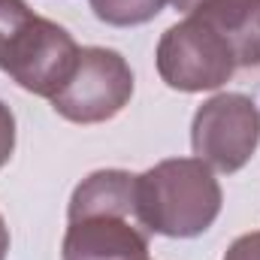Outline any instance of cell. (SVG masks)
Instances as JSON below:
<instances>
[{
	"instance_id": "1",
	"label": "cell",
	"mask_w": 260,
	"mask_h": 260,
	"mask_svg": "<svg viewBox=\"0 0 260 260\" xmlns=\"http://www.w3.org/2000/svg\"><path fill=\"white\" fill-rule=\"evenodd\" d=\"M148 233L136 209V176L97 170L76 185L67 206L61 260H145Z\"/></svg>"
},
{
	"instance_id": "2",
	"label": "cell",
	"mask_w": 260,
	"mask_h": 260,
	"mask_svg": "<svg viewBox=\"0 0 260 260\" xmlns=\"http://www.w3.org/2000/svg\"><path fill=\"white\" fill-rule=\"evenodd\" d=\"M224 191L200 157H167L136 176V209L145 230L170 239L203 236L221 215Z\"/></svg>"
},
{
	"instance_id": "3",
	"label": "cell",
	"mask_w": 260,
	"mask_h": 260,
	"mask_svg": "<svg viewBox=\"0 0 260 260\" xmlns=\"http://www.w3.org/2000/svg\"><path fill=\"white\" fill-rule=\"evenodd\" d=\"M79 46L61 24L24 0H0V73L18 88L52 100L79 64Z\"/></svg>"
},
{
	"instance_id": "4",
	"label": "cell",
	"mask_w": 260,
	"mask_h": 260,
	"mask_svg": "<svg viewBox=\"0 0 260 260\" xmlns=\"http://www.w3.org/2000/svg\"><path fill=\"white\" fill-rule=\"evenodd\" d=\"M154 64L173 91L185 94L218 91L239 70L227 40L194 15H185L179 24L164 30Z\"/></svg>"
},
{
	"instance_id": "5",
	"label": "cell",
	"mask_w": 260,
	"mask_h": 260,
	"mask_svg": "<svg viewBox=\"0 0 260 260\" xmlns=\"http://www.w3.org/2000/svg\"><path fill=\"white\" fill-rule=\"evenodd\" d=\"M133 97V70L115 49L88 46L70 82L49 100L52 109L73 124L112 121Z\"/></svg>"
},
{
	"instance_id": "6",
	"label": "cell",
	"mask_w": 260,
	"mask_h": 260,
	"mask_svg": "<svg viewBox=\"0 0 260 260\" xmlns=\"http://www.w3.org/2000/svg\"><path fill=\"white\" fill-rule=\"evenodd\" d=\"M260 145V109L245 94L224 91L209 97L194 112L191 148L194 157L218 173H239Z\"/></svg>"
},
{
	"instance_id": "7",
	"label": "cell",
	"mask_w": 260,
	"mask_h": 260,
	"mask_svg": "<svg viewBox=\"0 0 260 260\" xmlns=\"http://www.w3.org/2000/svg\"><path fill=\"white\" fill-rule=\"evenodd\" d=\"M188 15L227 40L236 67H260V0H203Z\"/></svg>"
},
{
	"instance_id": "8",
	"label": "cell",
	"mask_w": 260,
	"mask_h": 260,
	"mask_svg": "<svg viewBox=\"0 0 260 260\" xmlns=\"http://www.w3.org/2000/svg\"><path fill=\"white\" fill-rule=\"evenodd\" d=\"M94 15L112 27H136L164 12L170 0H88Z\"/></svg>"
},
{
	"instance_id": "9",
	"label": "cell",
	"mask_w": 260,
	"mask_h": 260,
	"mask_svg": "<svg viewBox=\"0 0 260 260\" xmlns=\"http://www.w3.org/2000/svg\"><path fill=\"white\" fill-rule=\"evenodd\" d=\"M12 151H15V115H12V109L0 100V170L9 164Z\"/></svg>"
},
{
	"instance_id": "10",
	"label": "cell",
	"mask_w": 260,
	"mask_h": 260,
	"mask_svg": "<svg viewBox=\"0 0 260 260\" xmlns=\"http://www.w3.org/2000/svg\"><path fill=\"white\" fill-rule=\"evenodd\" d=\"M224 260H260V230L242 233L239 239H233Z\"/></svg>"
},
{
	"instance_id": "11",
	"label": "cell",
	"mask_w": 260,
	"mask_h": 260,
	"mask_svg": "<svg viewBox=\"0 0 260 260\" xmlns=\"http://www.w3.org/2000/svg\"><path fill=\"white\" fill-rule=\"evenodd\" d=\"M6 254H9V227L0 215V260H6Z\"/></svg>"
},
{
	"instance_id": "12",
	"label": "cell",
	"mask_w": 260,
	"mask_h": 260,
	"mask_svg": "<svg viewBox=\"0 0 260 260\" xmlns=\"http://www.w3.org/2000/svg\"><path fill=\"white\" fill-rule=\"evenodd\" d=\"M170 3H173V6H176L179 12H185V15H188V12H191L194 6H200L203 0H170Z\"/></svg>"
},
{
	"instance_id": "13",
	"label": "cell",
	"mask_w": 260,
	"mask_h": 260,
	"mask_svg": "<svg viewBox=\"0 0 260 260\" xmlns=\"http://www.w3.org/2000/svg\"><path fill=\"white\" fill-rule=\"evenodd\" d=\"M145 260H148V257H145Z\"/></svg>"
}]
</instances>
